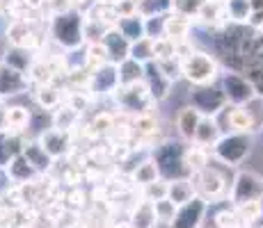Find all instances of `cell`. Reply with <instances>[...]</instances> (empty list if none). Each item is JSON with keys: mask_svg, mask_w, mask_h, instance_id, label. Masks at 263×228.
Masks as SVG:
<instances>
[{"mask_svg": "<svg viewBox=\"0 0 263 228\" xmlns=\"http://www.w3.org/2000/svg\"><path fill=\"white\" fill-rule=\"evenodd\" d=\"M181 73L192 85H209L217 75V64L206 53H192L181 62Z\"/></svg>", "mask_w": 263, "mask_h": 228, "instance_id": "obj_1", "label": "cell"}, {"mask_svg": "<svg viewBox=\"0 0 263 228\" xmlns=\"http://www.w3.org/2000/svg\"><path fill=\"white\" fill-rule=\"evenodd\" d=\"M263 196V178L252 171H242L231 187V201L234 205H242L247 201H259Z\"/></svg>", "mask_w": 263, "mask_h": 228, "instance_id": "obj_2", "label": "cell"}, {"mask_svg": "<svg viewBox=\"0 0 263 228\" xmlns=\"http://www.w3.org/2000/svg\"><path fill=\"white\" fill-rule=\"evenodd\" d=\"M204 212H206V201L195 196L188 203L179 205L174 221H172V228H199Z\"/></svg>", "mask_w": 263, "mask_h": 228, "instance_id": "obj_3", "label": "cell"}, {"mask_svg": "<svg viewBox=\"0 0 263 228\" xmlns=\"http://www.w3.org/2000/svg\"><path fill=\"white\" fill-rule=\"evenodd\" d=\"M195 176V187H199L201 192H204L206 196H211V199H217V196L224 194L227 190V182L224 178L220 176V171L211 169V167H206V169H201L199 174H192Z\"/></svg>", "mask_w": 263, "mask_h": 228, "instance_id": "obj_4", "label": "cell"}, {"mask_svg": "<svg viewBox=\"0 0 263 228\" xmlns=\"http://www.w3.org/2000/svg\"><path fill=\"white\" fill-rule=\"evenodd\" d=\"M217 158L224 160L227 164L236 167L238 162L245 158L247 153H250V144H247L242 137H231V139H224V141H217Z\"/></svg>", "mask_w": 263, "mask_h": 228, "instance_id": "obj_5", "label": "cell"}, {"mask_svg": "<svg viewBox=\"0 0 263 228\" xmlns=\"http://www.w3.org/2000/svg\"><path fill=\"white\" fill-rule=\"evenodd\" d=\"M163 32H165V37L172 39L174 44L185 42V37H188V32H190L188 14H181V12L170 14V16L163 21Z\"/></svg>", "mask_w": 263, "mask_h": 228, "instance_id": "obj_6", "label": "cell"}, {"mask_svg": "<svg viewBox=\"0 0 263 228\" xmlns=\"http://www.w3.org/2000/svg\"><path fill=\"white\" fill-rule=\"evenodd\" d=\"M42 146L46 149V153L50 158H60V155H64L69 151V133L67 130H48L46 135L42 137Z\"/></svg>", "mask_w": 263, "mask_h": 228, "instance_id": "obj_7", "label": "cell"}, {"mask_svg": "<svg viewBox=\"0 0 263 228\" xmlns=\"http://www.w3.org/2000/svg\"><path fill=\"white\" fill-rule=\"evenodd\" d=\"M7 39L14 48H28L34 44V32L30 30V25L25 18H16L7 30Z\"/></svg>", "mask_w": 263, "mask_h": 228, "instance_id": "obj_8", "label": "cell"}, {"mask_svg": "<svg viewBox=\"0 0 263 228\" xmlns=\"http://www.w3.org/2000/svg\"><path fill=\"white\" fill-rule=\"evenodd\" d=\"M199 121H201V114L197 108H183L176 116V126H179V133L181 137L185 139H195V133L199 128Z\"/></svg>", "mask_w": 263, "mask_h": 228, "instance_id": "obj_9", "label": "cell"}, {"mask_svg": "<svg viewBox=\"0 0 263 228\" xmlns=\"http://www.w3.org/2000/svg\"><path fill=\"white\" fill-rule=\"evenodd\" d=\"M25 87V78L18 69L0 67V94H18Z\"/></svg>", "mask_w": 263, "mask_h": 228, "instance_id": "obj_10", "label": "cell"}, {"mask_svg": "<svg viewBox=\"0 0 263 228\" xmlns=\"http://www.w3.org/2000/svg\"><path fill=\"white\" fill-rule=\"evenodd\" d=\"M217 141H220V128H217V123L201 116L199 128H197V133H195V144L206 149V146H215Z\"/></svg>", "mask_w": 263, "mask_h": 228, "instance_id": "obj_11", "label": "cell"}, {"mask_svg": "<svg viewBox=\"0 0 263 228\" xmlns=\"http://www.w3.org/2000/svg\"><path fill=\"white\" fill-rule=\"evenodd\" d=\"M183 164L185 169L192 171V174H199L201 169L209 167V151L204 146H190V149L183 151Z\"/></svg>", "mask_w": 263, "mask_h": 228, "instance_id": "obj_12", "label": "cell"}, {"mask_svg": "<svg viewBox=\"0 0 263 228\" xmlns=\"http://www.w3.org/2000/svg\"><path fill=\"white\" fill-rule=\"evenodd\" d=\"M23 158L30 162V164L34 167V171H46L48 167H50V155L46 153V149H44L42 144H25V149H23Z\"/></svg>", "mask_w": 263, "mask_h": 228, "instance_id": "obj_13", "label": "cell"}, {"mask_svg": "<svg viewBox=\"0 0 263 228\" xmlns=\"http://www.w3.org/2000/svg\"><path fill=\"white\" fill-rule=\"evenodd\" d=\"M167 199H172L176 205H183V203H188V201L195 199V182H190V180H185V178L170 182Z\"/></svg>", "mask_w": 263, "mask_h": 228, "instance_id": "obj_14", "label": "cell"}, {"mask_svg": "<svg viewBox=\"0 0 263 228\" xmlns=\"http://www.w3.org/2000/svg\"><path fill=\"white\" fill-rule=\"evenodd\" d=\"M227 16V9L222 3H215V0H204L197 9V18H201L204 23H220L222 18Z\"/></svg>", "mask_w": 263, "mask_h": 228, "instance_id": "obj_15", "label": "cell"}, {"mask_svg": "<svg viewBox=\"0 0 263 228\" xmlns=\"http://www.w3.org/2000/svg\"><path fill=\"white\" fill-rule=\"evenodd\" d=\"M224 9H227V16H229L231 21H238V23L250 21V16H252L250 0H227Z\"/></svg>", "mask_w": 263, "mask_h": 228, "instance_id": "obj_16", "label": "cell"}, {"mask_svg": "<svg viewBox=\"0 0 263 228\" xmlns=\"http://www.w3.org/2000/svg\"><path fill=\"white\" fill-rule=\"evenodd\" d=\"M229 126L236 130V133H250V130H254V119L250 116V112L247 110H231L229 114Z\"/></svg>", "mask_w": 263, "mask_h": 228, "instance_id": "obj_17", "label": "cell"}, {"mask_svg": "<svg viewBox=\"0 0 263 228\" xmlns=\"http://www.w3.org/2000/svg\"><path fill=\"white\" fill-rule=\"evenodd\" d=\"M135 133H138V137H142V139H146V137H151L158 130V119H156L154 114H149V112H142V114H138L135 116Z\"/></svg>", "mask_w": 263, "mask_h": 228, "instance_id": "obj_18", "label": "cell"}, {"mask_svg": "<svg viewBox=\"0 0 263 228\" xmlns=\"http://www.w3.org/2000/svg\"><path fill=\"white\" fill-rule=\"evenodd\" d=\"M176 210H179V205H176L172 199L154 201L156 221H163V224H172V221H174V217H176Z\"/></svg>", "mask_w": 263, "mask_h": 228, "instance_id": "obj_19", "label": "cell"}, {"mask_svg": "<svg viewBox=\"0 0 263 228\" xmlns=\"http://www.w3.org/2000/svg\"><path fill=\"white\" fill-rule=\"evenodd\" d=\"M60 100H62V94H60L58 87H53V85H42L37 91V103L42 105V108H58Z\"/></svg>", "mask_w": 263, "mask_h": 228, "instance_id": "obj_20", "label": "cell"}, {"mask_svg": "<svg viewBox=\"0 0 263 228\" xmlns=\"http://www.w3.org/2000/svg\"><path fill=\"white\" fill-rule=\"evenodd\" d=\"M53 75H55L53 64H46V62H32V67H30V80H32V82H37L39 87H42V85H50Z\"/></svg>", "mask_w": 263, "mask_h": 228, "instance_id": "obj_21", "label": "cell"}, {"mask_svg": "<svg viewBox=\"0 0 263 228\" xmlns=\"http://www.w3.org/2000/svg\"><path fill=\"white\" fill-rule=\"evenodd\" d=\"M28 110L25 108H7V130L12 133H21V130L28 126Z\"/></svg>", "mask_w": 263, "mask_h": 228, "instance_id": "obj_22", "label": "cell"}, {"mask_svg": "<svg viewBox=\"0 0 263 228\" xmlns=\"http://www.w3.org/2000/svg\"><path fill=\"white\" fill-rule=\"evenodd\" d=\"M133 180L142 187H146L154 180H158V164H154V162H142V164L133 171Z\"/></svg>", "mask_w": 263, "mask_h": 228, "instance_id": "obj_23", "label": "cell"}, {"mask_svg": "<svg viewBox=\"0 0 263 228\" xmlns=\"http://www.w3.org/2000/svg\"><path fill=\"white\" fill-rule=\"evenodd\" d=\"M110 59V53H108V48H105L101 42H96V44H92L87 48V64L92 69H101L105 62Z\"/></svg>", "mask_w": 263, "mask_h": 228, "instance_id": "obj_24", "label": "cell"}, {"mask_svg": "<svg viewBox=\"0 0 263 228\" xmlns=\"http://www.w3.org/2000/svg\"><path fill=\"white\" fill-rule=\"evenodd\" d=\"M119 32L124 34L126 39H142L144 32V25L138 21V16H128V18H121L119 21Z\"/></svg>", "mask_w": 263, "mask_h": 228, "instance_id": "obj_25", "label": "cell"}, {"mask_svg": "<svg viewBox=\"0 0 263 228\" xmlns=\"http://www.w3.org/2000/svg\"><path fill=\"white\" fill-rule=\"evenodd\" d=\"M154 57H156V62L176 57V44L172 42V39H167V37L154 39Z\"/></svg>", "mask_w": 263, "mask_h": 228, "instance_id": "obj_26", "label": "cell"}, {"mask_svg": "<svg viewBox=\"0 0 263 228\" xmlns=\"http://www.w3.org/2000/svg\"><path fill=\"white\" fill-rule=\"evenodd\" d=\"M167 192H170V182L167 180H154L144 187V199L146 201H160V199H167Z\"/></svg>", "mask_w": 263, "mask_h": 228, "instance_id": "obj_27", "label": "cell"}, {"mask_svg": "<svg viewBox=\"0 0 263 228\" xmlns=\"http://www.w3.org/2000/svg\"><path fill=\"white\" fill-rule=\"evenodd\" d=\"M76 121H78V112H76L71 105H67V108H62L58 114H55V128L69 130L71 126H76Z\"/></svg>", "mask_w": 263, "mask_h": 228, "instance_id": "obj_28", "label": "cell"}, {"mask_svg": "<svg viewBox=\"0 0 263 228\" xmlns=\"http://www.w3.org/2000/svg\"><path fill=\"white\" fill-rule=\"evenodd\" d=\"M215 226L217 228H242V221L236 210H222L215 215Z\"/></svg>", "mask_w": 263, "mask_h": 228, "instance_id": "obj_29", "label": "cell"}, {"mask_svg": "<svg viewBox=\"0 0 263 228\" xmlns=\"http://www.w3.org/2000/svg\"><path fill=\"white\" fill-rule=\"evenodd\" d=\"M92 135H108V133H112V128H115V119H112V114H99L96 119L92 121Z\"/></svg>", "mask_w": 263, "mask_h": 228, "instance_id": "obj_30", "label": "cell"}, {"mask_svg": "<svg viewBox=\"0 0 263 228\" xmlns=\"http://www.w3.org/2000/svg\"><path fill=\"white\" fill-rule=\"evenodd\" d=\"M69 82L78 91H87V87L92 85V73H87V71H71L69 73Z\"/></svg>", "mask_w": 263, "mask_h": 228, "instance_id": "obj_31", "label": "cell"}, {"mask_svg": "<svg viewBox=\"0 0 263 228\" xmlns=\"http://www.w3.org/2000/svg\"><path fill=\"white\" fill-rule=\"evenodd\" d=\"M115 9H117L119 18H128V16H135V12H138V5H135V0H117Z\"/></svg>", "mask_w": 263, "mask_h": 228, "instance_id": "obj_32", "label": "cell"}, {"mask_svg": "<svg viewBox=\"0 0 263 228\" xmlns=\"http://www.w3.org/2000/svg\"><path fill=\"white\" fill-rule=\"evenodd\" d=\"M48 7H50V14H55V16H62V14L69 12V7H71V0H48Z\"/></svg>", "mask_w": 263, "mask_h": 228, "instance_id": "obj_33", "label": "cell"}, {"mask_svg": "<svg viewBox=\"0 0 263 228\" xmlns=\"http://www.w3.org/2000/svg\"><path fill=\"white\" fill-rule=\"evenodd\" d=\"M14 217H16L14 210H9V208H0V228H12Z\"/></svg>", "mask_w": 263, "mask_h": 228, "instance_id": "obj_34", "label": "cell"}, {"mask_svg": "<svg viewBox=\"0 0 263 228\" xmlns=\"http://www.w3.org/2000/svg\"><path fill=\"white\" fill-rule=\"evenodd\" d=\"M5 130H7V108L0 105V133H5Z\"/></svg>", "mask_w": 263, "mask_h": 228, "instance_id": "obj_35", "label": "cell"}, {"mask_svg": "<svg viewBox=\"0 0 263 228\" xmlns=\"http://www.w3.org/2000/svg\"><path fill=\"white\" fill-rule=\"evenodd\" d=\"M250 7H252V14L263 12V0H250Z\"/></svg>", "mask_w": 263, "mask_h": 228, "instance_id": "obj_36", "label": "cell"}, {"mask_svg": "<svg viewBox=\"0 0 263 228\" xmlns=\"http://www.w3.org/2000/svg\"><path fill=\"white\" fill-rule=\"evenodd\" d=\"M115 228H135L133 224H130V221H121V224H117Z\"/></svg>", "mask_w": 263, "mask_h": 228, "instance_id": "obj_37", "label": "cell"}, {"mask_svg": "<svg viewBox=\"0 0 263 228\" xmlns=\"http://www.w3.org/2000/svg\"><path fill=\"white\" fill-rule=\"evenodd\" d=\"M96 5H117V0H96Z\"/></svg>", "mask_w": 263, "mask_h": 228, "instance_id": "obj_38", "label": "cell"}, {"mask_svg": "<svg viewBox=\"0 0 263 228\" xmlns=\"http://www.w3.org/2000/svg\"><path fill=\"white\" fill-rule=\"evenodd\" d=\"M261 219H263V196H261Z\"/></svg>", "mask_w": 263, "mask_h": 228, "instance_id": "obj_39", "label": "cell"}, {"mask_svg": "<svg viewBox=\"0 0 263 228\" xmlns=\"http://www.w3.org/2000/svg\"><path fill=\"white\" fill-rule=\"evenodd\" d=\"M78 3H83V0H71V5H78Z\"/></svg>", "mask_w": 263, "mask_h": 228, "instance_id": "obj_40", "label": "cell"}, {"mask_svg": "<svg viewBox=\"0 0 263 228\" xmlns=\"http://www.w3.org/2000/svg\"><path fill=\"white\" fill-rule=\"evenodd\" d=\"M215 3H222V5H224V3H227V0H215Z\"/></svg>", "mask_w": 263, "mask_h": 228, "instance_id": "obj_41", "label": "cell"}, {"mask_svg": "<svg viewBox=\"0 0 263 228\" xmlns=\"http://www.w3.org/2000/svg\"><path fill=\"white\" fill-rule=\"evenodd\" d=\"M259 30H261V34H263V23H261V25H259Z\"/></svg>", "mask_w": 263, "mask_h": 228, "instance_id": "obj_42", "label": "cell"}, {"mask_svg": "<svg viewBox=\"0 0 263 228\" xmlns=\"http://www.w3.org/2000/svg\"><path fill=\"white\" fill-rule=\"evenodd\" d=\"M135 3H138V0H135Z\"/></svg>", "mask_w": 263, "mask_h": 228, "instance_id": "obj_43", "label": "cell"}]
</instances>
